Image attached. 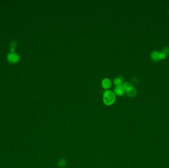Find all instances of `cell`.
Returning <instances> with one entry per match:
<instances>
[{"mask_svg":"<svg viewBox=\"0 0 169 168\" xmlns=\"http://www.w3.org/2000/svg\"><path fill=\"white\" fill-rule=\"evenodd\" d=\"M116 99L115 94L111 90H106L103 95V101L106 105L113 104Z\"/></svg>","mask_w":169,"mask_h":168,"instance_id":"obj_1","label":"cell"},{"mask_svg":"<svg viewBox=\"0 0 169 168\" xmlns=\"http://www.w3.org/2000/svg\"><path fill=\"white\" fill-rule=\"evenodd\" d=\"M125 92L123 85H117L114 88V92L118 96H122Z\"/></svg>","mask_w":169,"mask_h":168,"instance_id":"obj_2","label":"cell"},{"mask_svg":"<svg viewBox=\"0 0 169 168\" xmlns=\"http://www.w3.org/2000/svg\"><path fill=\"white\" fill-rule=\"evenodd\" d=\"M102 86L104 89H109L110 88L112 85L111 80L108 78H105L103 79L101 82Z\"/></svg>","mask_w":169,"mask_h":168,"instance_id":"obj_3","label":"cell"},{"mask_svg":"<svg viewBox=\"0 0 169 168\" xmlns=\"http://www.w3.org/2000/svg\"><path fill=\"white\" fill-rule=\"evenodd\" d=\"M126 91L127 95L130 97H134L136 94V90L133 86H131V87H130L129 88H128Z\"/></svg>","mask_w":169,"mask_h":168,"instance_id":"obj_4","label":"cell"},{"mask_svg":"<svg viewBox=\"0 0 169 168\" xmlns=\"http://www.w3.org/2000/svg\"><path fill=\"white\" fill-rule=\"evenodd\" d=\"M151 57L152 59L155 61H158L160 59L159 57V53L157 51H154L152 52Z\"/></svg>","mask_w":169,"mask_h":168,"instance_id":"obj_5","label":"cell"},{"mask_svg":"<svg viewBox=\"0 0 169 168\" xmlns=\"http://www.w3.org/2000/svg\"><path fill=\"white\" fill-rule=\"evenodd\" d=\"M113 82H114V83L115 85H116V86L122 85L123 78H122V77H121L120 76H117L114 78Z\"/></svg>","mask_w":169,"mask_h":168,"instance_id":"obj_6","label":"cell"},{"mask_svg":"<svg viewBox=\"0 0 169 168\" xmlns=\"http://www.w3.org/2000/svg\"><path fill=\"white\" fill-rule=\"evenodd\" d=\"M66 164H67V161L65 158H60L58 160V163H57V165L58 167H61V168L64 167V166H65Z\"/></svg>","mask_w":169,"mask_h":168,"instance_id":"obj_7","label":"cell"},{"mask_svg":"<svg viewBox=\"0 0 169 168\" xmlns=\"http://www.w3.org/2000/svg\"><path fill=\"white\" fill-rule=\"evenodd\" d=\"M9 59L13 62H15L18 59V56L15 54H11L8 56Z\"/></svg>","mask_w":169,"mask_h":168,"instance_id":"obj_8","label":"cell"},{"mask_svg":"<svg viewBox=\"0 0 169 168\" xmlns=\"http://www.w3.org/2000/svg\"><path fill=\"white\" fill-rule=\"evenodd\" d=\"M123 86L124 88L125 89V90H127V89H128V88H129L130 87H131V86H132V85L128 82H126L125 83H124V84H123Z\"/></svg>","mask_w":169,"mask_h":168,"instance_id":"obj_9","label":"cell"},{"mask_svg":"<svg viewBox=\"0 0 169 168\" xmlns=\"http://www.w3.org/2000/svg\"><path fill=\"white\" fill-rule=\"evenodd\" d=\"M166 57V54L165 53H164L163 52H161V53H159V57L160 59H164Z\"/></svg>","mask_w":169,"mask_h":168,"instance_id":"obj_10","label":"cell"},{"mask_svg":"<svg viewBox=\"0 0 169 168\" xmlns=\"http://www.w3.org/2000/svg\"><path fill=\"white\" fill-rule=\"evenodd\" d=\"M163 50V53H165V54H167L169 53V48L168 47H165Z\"/></svg>","mask_w":169,"mask_h":168,"instance_id":"obj_11","label":"cell"}]
</instances>
